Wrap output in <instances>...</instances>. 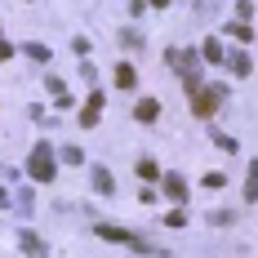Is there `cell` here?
Returning a JSON list of instances; mask_svg holds the SVG:
<instances>
[{"label":"cell","mask_w":258,"mask_h":258,"mask_svg":"<svg viewBox=\"0 0 258 258\" xmlns=\"http://www.w3.org/2000/svg\"><path fill=\"white\" fill-rule=\"evenodd\" d=\"M27 174H31L36 182H49V178H53V147H49V143H40V147L31 152V160H27Z\"/></svg>","instance_id":"1"},{"label":"cell","mask_w":258,"mask_h":258,"mask_svg":"<svg viewBox=\"0 0 258 258\" xmlns=\"http://www.w3.org/2000/svg\"><path fill=\"white\" fill-rule=\"evenodd\" d=\"M223 103V85H209V89H196V116H214V107Z\"/></svg>","instance_id":"2"},{"label":"cell","mask_w":258,"mask_h":258,"mask_svg":"<svg viewBox=\"0 0 258 258\" xmlns=\"http://www.w3.org/2000/svg\"><path fill=\"white\" fill-rule=\"evenodd\" d=\"M98 116H103V89H94V94H89V103H85V111H80V125L94 129V125H98Z\"/></svg>","instance_id":"3"},{"label":"cell","mask_w":258,"mask_h":258,"mask_svg":"<svg viewBox=\"0 0 258 258\" xmlns=\"http://www.w3.org/2000/svg\"><path fill=\"white\" fill-rule=\"evenodd\" d=\"M94 191H98V196H116V178H111V169H103V165L94 169Z\"/></svg>","instance_id":"4"},{"label":"cell","mask_w":258,"mask_h":258,"mask_svg":"<svg viewBox=\"0 0 258 258\" xmlns=\"http://www.w3.org/2000/svg\"><path fill=\"white\" fill-rule=\"evenodd\" d=\"M134 116H138V120H143V125H152L156 116H160V103H156V98H143V103L134 107Z\"/></svg>","instance_id":"5"},{"label":"cell","mask_w":258,"mask_h":258,"mask_svg":"<svg viewBox=\"0 0 258 258\" xmlns=\"http://www.w3.org/2000/svg\"><path fill=\"white\" fill-rule=\"evenodd\" d=\"M165 191H169L174 201H187V178H182V174H165Z\"/></svg>","instance_id":"6"},{"label":"cell","mask_w":258,"mask_h":258,"mask_svg":"<svg viewBox=\"0 0 258 258\" xmlns=\"http://www.w3.org/2000/svg\"><path fill=\"white\" fill-rule=\"evenodd\" d=\"M18 240H23V249H27V254H31V258H45V245H40L36 236L27 232V227H23V232H18Z\"/></svg>","instance_id":"7"},{"label":"cell","mask_w":258,"mask_h":258,"mask_svg":"<svg viewBox=\"0 0 258 258\" xmlns=\"http://www.w3.org/2000/svg\"><path fill=\"white\" fill-rule=\"evenodd\" d=\"M134 67H129V62H120V67H116V89H134Z\"/></svg>","instance_id":"8"},{"label":"cell","mask_w":258,"mask_h":258,"mask_svg":"<svg viewBox=\"0 0 258 258\" xmlns=\"http://www.w3.org/2000/svg\"><path fill=\"white\" fill-rule=\"evenodd\" d=\"M227 67H232V76H249V53H232Z\"/></svg>","instance_id":"9"},{"label":"cell","mask_w":258,"mask_h":258,"mask_svg":"<svg viewBox=\"0 0 258 258\" xmlns=\"http://www.w3.org/2000/svg\"><path fill=\"white\" fill-rule=\"evenodd\" d=\"M245 201H258V160L249 165V178H245Z\"/></svg>","instance_id":"10"},{"label":"cell","mask_w":258,"mask_h":258,"mask_svg":"<svg viewBox=\"0 0 258 258\" xmlns=\"http://www.w3.org/2000/svg\"><path fill=\"white\" fill-rule=\"evenodd\" d=\"M223 36H236V40H249L254 31H249L245 23H227V27H223Z\"/></svg>","instance_id":"11"},{"label":"cell","mask_w":258,"mask_h":258,"mask_svg":"<svg viewBox=\"0 0 258 258\" xmlns=\"http://www.w3.org/2000/svg\"><path fill=\"white\" fill-rule=\"evenodd\" d=\"M138 178H147V182H156V178H160V169H156V160H138Z\"/></svg>","instance_id":"12"},{"label":"cell","mask_w":258,"mask_h":258,"mask_svg":"<svg viewBox=\"0 0 258 258\" xmlns=\"http://www.w3.org/2000/svg\"><path fill=\"white\" fill-rule=\"evenodd\" d=\"M223 53H227V49H223V40H205V58H209V62H223Z\"/></svg>","instance_id":"13"},{"label":"cell","mask_w":258,"mask_h":258,"mask_svg":"<svg viewBox=\"0 0 258 258\" xmlns=\"http://www.w3.org/2000/svg\"><path fill=\"white\" fill-rule=\"evenodd\" d=\"M58 156H62L67 165H80V160H85V152H80V147H62V152H58Z\"/></svg>","instance_id":"14"},{"label":"cell","mask_w":258,"mask_h":258,"mask_svg":"<svg viewBox=\"0 0 258 258\" xmlns=\"http://www.w3.org/2000/svg\"><path fill=\"white\" fill-rule=\"evenodd\" d=\"M27 53H31L36 62H49V49H45V45H27Z\"/></svg>","instance_id":"15"},{"label":"cell","mask_w":258,"mask_h":258,"mask_svg":"<svg viewBox=\"0 0 258 258\" xmlns=\"http://www.w3.org/2000/svg\"><path fill=\"white\" fill-rule=\"evenodd\" d=\"M9 53H14V45H9V40H0V62H5Z\"/></svg>","instance_id":"16"},{"label":"cell","mask_w":258,"mask_h":258,"mask_svg":"<svg viewBox=\"0 0 258 258\" xmlns=\"http://www.w3.org/2000/svg\"><path fill=\"white\" fill-rule=\"evenodd\" d=\"M152 5H156V9H165V5H169V0H152Z\"/></svg>","instance_id":"17"}]
</instances>
